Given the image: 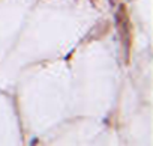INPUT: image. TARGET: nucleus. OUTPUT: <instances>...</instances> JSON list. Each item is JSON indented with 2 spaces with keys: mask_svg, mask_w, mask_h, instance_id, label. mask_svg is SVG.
Listing matches in <instances>:
<instances>
[{
  "mask_svg": "<svg viewBox=\"0 0 153 146\" xmlns=\"http://www.w3.org/2000/svg\"><path fill=\"white\" fill-rule=\"evenodd\" d=\"M125 20H127L126 8H125V5H120V6H119V11H117V14H116V23H117V26H120V23L125 21Z\"/></svg>",
  "mask_w": 153,
  "mask_h": 146,
  "instance_id": "nucleus-1",
  "label": "nucleus"
},
{
  "mask_svg": "<svg viewBox=\"0 0 153 146\" xmlns=\"http://www.w3.org/2000/svg\"><path fill=\"white\" fill-rule=\"evenodd\" d=\"M38 143V139H32V142H30V145H36Z\"/></svg>",
  "mask_w": 153,
  "mask_h": 146,
  "instance_id": "nucleus-2",
  "label": "nucleus"
}]
</instances>
